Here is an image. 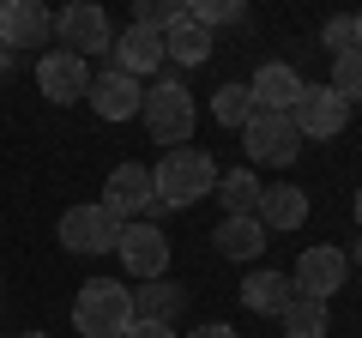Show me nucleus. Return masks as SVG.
I'll return each mask as SVG.
<instances>
[{"instance_id":"2f4dec72","label":"nucleus","mask_w":362,"mask_h":338,"mask_svg":"<svg viewBox=\"0 0 362 338\" xmlns=\"http://www.w3.org/2000/svg\"><path fill=\"white\" fill-rule=\"evenodd\" d=\"M18 338H49V332H18Z\"/></svg>"},{"instance_id":"6ab92c4d","label":"nucleus","mask_w":362,"mask_h":338,"mask_svg":"<svg viewBox=\"0 0 362 338\" xmlns=\"http://www.w3.org/2000/svg\"><path fill=\"white\" fill-rule=\"evenodd\" d=\"M181 302H187V290H181L175 278H151L145 290H133V320H163V326H175Z\"/></svg>"},{"instance_id":"39448f33","label":"nucleus","mask_w":362,"mask_h":338,"mask_svg":"<svg viewBox=\"0 0 362 338\" xmlns=\"http://www.w3.org/2000/svg\"><path fill=\"white\" fill-rule=\"evenodd\" d=\"M54 37H61V49L85 54V61L115 49V25H109V13H103V6H90V0H73V6L54 13Z\"/></svg>"},{"instance_id":"20e7f679","label":"nucleus","mask_w":362,"mask_h":338,"mask_svg":"<svg viewBox=\"0 0 362 338\" xmlns=\"http://www.w3.org/2000/svg\"><path fill=\"white\" fill-rule=\"evenodd\" d=\"M242 151H247V169L254 163H272V169H284V163H296V151H302V133H296V121L290 115H266V109H254V121L242 127Z\"/></svg>"},{"instance_id":"f03ea898","label":"nucleus","mask_w":362,"mask_h":338,"mask_svg":"<svg viewBox=\"0 0 362 338\" xmlns=\"http://www.w3.org/2000/svg\"><path fill=\"white\" fill-rule=\"evenodd\" d=\"M73 326H78V338H121L133 326V290L115 284V278H90V284H78Z\"/></svg>"},{"instance_id":"5701e85b","label":"nucleus","mask_w":362,"mask_h":338,"mask_svg":"<svg viewBox=\"0 0 362 338\" xmlns=\"http://www.w3.org/2000/svg\"><path fill=\"white\" fill-rule=\"evenodd\" d=\"M211 115H218V127H235V133H242L247 121H254V91H247V85H218Z\"/></svg>"},{"instance_id":"0eeeda50","label":"nucleus","mask_w":362,"mask_h":338,"mask_svg":"<svg viewBox=\"0 0 362 338\" xmlns=\"http://www.w3.org/2000/svg\"><path fill=\"white\" fill-rule=\"evenodd\" d=\"M121 230L127 223L109 218L103 206H66L61 211V247H73V254H109V247H121Z\"/></svg>"},{"instance_id":"a878e982","label":"nucleus","mask_w":362,"mask_h":338,"mask_svg":"<svg viewBox=\"0 0 362 338\" xmlns=\"http://www.w3.org/2000/svg\"><path fill=\"white\" fill-rule=\"evenodd\" d=\"M320 42H326L332 54H350V49H356V18H326Z\"/></svg>"},{"instance_id":"2eb2a0df","label":"nucleus","mask_w":362,"mask_h":338,"mask_svg":"<svg viewBox=\"0 0 362 338\" xmlns=\"http://www.w3.org/2000/svg\"><path fill=\"white\" fill-rule=\"evenodd\" d=\"M302 85H308V78H302L296 66L266 61V66L254 73V85H247V91H254V109H266V115H290V109H296V97H302Z\"/></svg>"},{"instance_id":"4468645a","label":"nucleus","mask_w":362,"mask_h":338,"mask_svg":"<svg viewBox=\"0 0 362 338\" xmlns=\"http://www.w3.org/2000/svg\"><path fill=\"white\" fill-rule=\"evenodd\" d=\"M109 66H115V73H127V78H139V73H157V66H163V30H145V25H127V30H115Z\"/></svg>"},{"instance_id":"bb28decb","label":"nucleus","mask_w":362,"mask_h":338,"mask_svg":"<svg viewBox=\"0 0 362 338\" xmlns=\"http://www.w3.org/2000/svg\"><path fill=\"white\" fill-rule=\"evenodd\" d=\"M121 338H175V326H163V320H133Z\"/></svg>"},{"instance_id":"4be33fe9","label":"nucleus","mask_w":362,"mask_h":338,"mask_svg":"<svg viewBox=\"0 0 362 338\" xmlns=\"http://www.w3.org/2000/svg\"><path fill=\"white\" fill-rule=\"evenodd\" d=\"M284 338H326V326H332V314H326V302H314V296H296L284 314Z\"/></svg>"},{"instance_id":"423d86ee","label":"nucleus","mask_w":362,"mask_h":338,"mask_svg":"<svg viewBox=\"0 0 362 338\" xmlns=\"http://www.w3.org/2000/svg\"><path fill=\"white\" fill-rule=\"evenodd\" d=\"M290 284H296V296L332 302L338 290L350 284V254H344V247H332V242L302 247V260H296V272H290Z\"/></svg>"},{"instance_id":"c85d7f7f","label":"nucleus","mask_w":362,"mask_h":338,"mask_svg":"<svg viewBox=\"0 0 362 338\" xmlns=\"http://www.w3.org/2000/svg\"><path fill=\"white\" fill-rule=\"evenodd\" d=\"M350 260H356V272H362V242H356V247H350Z\"/></svg>"},{"instance_id":"7ed1b4c3","label":"nucleus","mask_w":362,"mask_h":338,"mask_svg":"<svg viewBox=\"0 0 362 338\" xmlns=\"http://www.w3.org/2000/svg\"><path fill=\"white\" fill-rule=\"evenodd\" d=\"M139 121H145V133H151L157 145H187L194 139V121H199V109H194V91L181 85V78H157L151 91H145V103H139Z\"/></svg>"},{"instance_id":"393cba45","label":"nucleus","mask_w":362,"mask_h":338,"mask_svg":"<svg viewBox=\"0 0 362 338\" xmlns=\"http://www.w3.org/2000/svg\"><path fill=\"white\" fill-rule=\"evenodd\" d=\"M187 18H194L199 30H211V25H242V0H194Z\"/></svg>"},{"instance_id":"7c9ffc66","label":"nucleus","mask_w":362,"mask_h":338,"mask_svg":"<svg viewBox=\"0 0 362 338\" xmlns=\"http://www.w3.org/2000/svg\"><path fill=\"white\" fill-rule=\"evenodd\" d=\"M356 49H362V13H356Z\"/></svg>"},{"instance_id":"9b49d317","label":"nucleus","mask_w":362,"mask_h":338,"mask_svg":"<svg viewBox=\"0 0 362 338\" xmlns=\"http://www.w3.org/2000/svg\"><path fill=\"white\" fill-rule=\"evenodd\" d=\"M115 254H121V266H127L139 284H151V278H169V235L157 230V223H127Z\"/></svg>"},{"instance_id":"9d476101","label":"nucleus","mask_w":362,"mask_h":338,"mask_svg":"<svg viewBox=\"0 0 362 338\" xmlns=\"http://www.w3.org/2000/svg\"><path fill=\"white\" fill-rule=\"evenodd\" d=\"M290 121H296L302 139H338L344 121H350V103H344V97H332V85H302Z\"/></svg>"},{"instance_id":"cd10ccee","label":"nucleus","mask_w":362,"mask_h":338,"mask_svg":"<svg viewBox=\"0 0 362 338\" xmlns=\"http://www.w3.org/2000/svg\"><path fill=\"white\" fill-rule=\"evenodd\" d=\"M187 338H242V332H235V326H223V320H211V326H194Z\"/></svg>"},{"instance_id":"aec40b11","label":"nucleus","mask_w":362,"mask_h":338,"mask_svg":"<svg viewBox=\"0 0 362 338\" xmlns=\"http://www.w3.org/2000/svg\"><path fill=\"white\" fill-rule=\"evenodd\" d=\"M211 242H218L223 260H254L259 247H266V223H259V218H223Z\"/></svg>"},{"instance_id":"1a4fd4ad","label":"nucleus","mask_w":362,"mask_h":338,"mask_svg":"<svg viewBox=\"0 0 362 338\" xmlns=\"http://www.w3.org/2000/svg\"><path fill=\"white\" fill-rule=\"evenodd\" d=\"M97 206H103L109 218H121V223H139L145 211H151V169L145 163H115Z\"/></svg>"},{"instance_id":"412c9836","label":"nucleus","mask_w":362,"mask_h":338,"mask_svg":"<svg viewBox=\"0 0 362 338\" xmlns=\"http://www.w3.org/2000/svg\"><path fill=\"white\" fill-rule=\"evenodd\" d=\"M218 199H223V218H254L259 175H254V169H230V175H218Z\"/></svg>"},{"instance_id":"ddd939ff","label":"nucleus","mask_w":362,"mask_h":338,"mask_svg":"<svg viewBox=\"0 0 362 338\" xmlns=\"http://www.w3.org/2000/svg\"><path fill=\"white\" fill-rule=\"evenodd\" d=\"M85 103L97 109L103 121H133V115H139V103H145V91H139V78L103 66V73H90V97H85Z\"/></svg>"},{"instance_id":"dca6fc26","label":"nucleus","mask_w":362,"mask_h":338,"mask_svg":"<svg viewBox=\"0 0 362 338\" xmlns=\"http://www.w3.org/2000/svg\"><path fill=\"white\" fill-rule=\"evenodd\" d=\"M254 218L266 223V235H272V230H302V223H308V194H302L296 182L259 187V206H254Z\"/></svg>"},{"instance_id":"c756f323","label":"nucleus","mask_w":362,"mask_h":338,"mask_svg":"<svg viewBox=\"0 0 362 338\" xmlns=\"http://www.w3.org/2000/svg\"><path fill=\"white\" fill-rule=\"evenodd\" d=\"M356 230H362V187H356Z\"/></svg>"},{"instance_id":"473e14b6","label":"nucleus","mask_w":362,"mask_h":338,"mask_svg":"<svg viewBox=\"0 0 362 338\" xmlns=\"http://www.w3.org/2000/svg\"><path fill=\"white\" fill-rule=\"evenodd\" d=\"M0 66H6V49H0Z\"/></svg>"},{"instance_id":"6e6552de","label":"nucleus","mask_w":362,"mask_h":338,"mask_svg":"<svg viewBox=\"0 0 362 338\" xmlns=\"http://www.w3.org/2000/svg\"><path fill=\"white\" fill-rule=\"evenodd\" d=\"M37 91L49 97V103H78V97H90V61L73 49H49L37 61Z\"/></svg>"},{"instance_id":"f8f14e48","label":"nucleus","mask_w":362,"mask_h":338,"mask_svg":"<svg viewBox=\"0 0 362 338\" xmlns=\"http://www.w3.org/2000/svg\"><path fill=\"white\" fill-rule=\"evenodd\" d=\"M54 37V13L37 0H0V49H42Z\"/></svg>"},{"instance_id":"a211bd4d","label":"nucleus","mask_w":362,"mask_h":338,"mask_svg":"<svg viewBox=\"0 0 362 338\" xmlns=\"http://www.w3.org/2000/svg\"><path fill=\"white\" fill-rule=\"evenodd\" d=\"M211 54V30H199L194 18H187V6H181V18L163 30V61H175V66H199Z\"/></svg>"},{"instance_id":"f257e3e1","label":"nucleus","mask_w":362,"mask_h":338,"mask_svg":"<svg viewBox=\"0 0 362 338\" xmlns=\"http://www.w3.org/2000/svg\"><path fill=\"white\" fill-rule=\"evenodd\" d=\"M218 194V163H211V151H199V145H175V151L157 157L151 169V199L169 211L194 206V199Z\"/></svg>"},{"instance_id":"f3484780","label":"nucleus","mask_w":362,"mask_h":338,"mask_svg":"<svg viewBox=\"0 0 362 338\" xmlns=\"http://www.w3.org/2000/svg\"><path fill=\"white\" fill-rule=\"evenodd\" d=\"M296 302V284H290V272H272V266H259V272H247V284H242V308L247 314H278Z\"/></svg>"},{"instance_id":"b1692460","label":"nucleus","mask_w":362,"mask_h":338,"mask_svg":"<svg viewBox=\"0 0 362 338\" xmlns=\"http://www.w3.org/2000/svg\"><path fill=\"white\" fill-rule=\"evenodd\" d=\"M332 97H344V103H362V49H350V54H332Z\"/></svg>"}]
</instances>
